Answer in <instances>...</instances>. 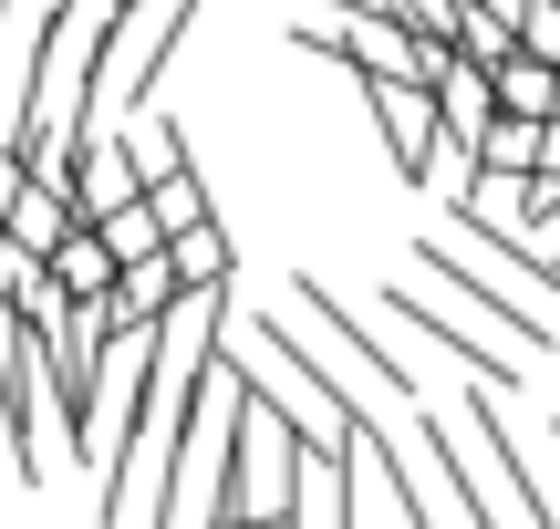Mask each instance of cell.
Wrapping results in <instances>:
<instances>
[{"label":"cell","mask_w":560,"mask_h":529,"mask_svg":"<svg viewBox=\"0 0 560 529\" xmlns=\"http://www.w3.org/2000/svg\"><path fill=\"white\" fill-rule=\"evenodd\" d=\"M384 322H405V332H425V343H446L467 374H488V385H520V364H509V343H499V332H478L457 302H436V291H416V281H395V291H384Z\"/></svg>","instance_id":"3957f363"},{"label":"cell","mask_w":560,"mask_h":529,"mask_svg":"<svg viewBox=\"0 0 560 529\" xmlns=\"http://www.w3.org/2000/svg\"><path fill=\"white\" fill-rule=\"evenodd\" d=\"M529 260H540V270H550V281H560V219L540 228V249H529Z\"/></svg>","instance_id":"5bb4252c"},{"label":"cell","mask_w":560,"mask_h":529,"mask_svg":"<svg viewBox=\"0 0 560 529\" xmlns=\"http://www.w3.org/2000/svg\"><path fill=\"white\" fill-rule=\"evenodd\" d=\"M291 302L312 311L322 332H332V353L353 364V385H384V395H405V405H416V374H405L395 353H384V332H374V322H353V311H342V302H332L322 281H291Z\"/></svg>","instance_id":"277c9868"},{"label":"cell","mask_w":560,"mask_h":529,"mask_svg":"<svg viewBox=\"0 0 560 529\" xmlns=\"http://www.w3.org/2000/svg\"><path fill=\"white\" fill-rule=\"evenodd\" d=\"M145 219H156V239H187V228H208V187H198V166H166V177L145 187Z\"/></svg>","instance_id":"30bf717a"},{"label":"cell","mask_w":560,"mask_h":529,"mask_svg":"<svg viewBox=\"0 0 560 529\" xmlns=\"http://www.w3.org/2000/svg\"><path fill=\"white\" fill-rule=\"evenodd\" d=\"M187 11H198V0H125L115 32L94 42V104H83V115H104V104H145V94H156L166 52H177V32H187Z\"/></svg>","instance_id":"6da1fadb"},{"label":"cell","mask_w":560,"mask_h":529,"mask_svg":"<svg viewBox=\"0 0 560 529\" xmlns=\"http://www.w3.org/2000/svg\"><path fill=\"white\" fill-rule=\"evenodd\" d=\"M416 447L436 457V489H446V509H457L467 529H509V519H499V498H488V478L467 468V447H457V426H446V415H425V405H416Z\"/></svg>","instance_id":"52a82bcc"},{"label":"cell","mask_w":560,"mask_h":529,"mask_svg":"<svg viewBox=\"0 0 560 529\" xmlns=\"http://www.w3.org/2000/svg\"><path fill=\"white\" fill-rule=\"evenodd\" d=\"M550 436H560V426H550Z\"/></svg>","instance_id":"9a60e30c"},{"label":"cell","mask_w":560,"mask_h":529,"mask_svg":"<svg viewBox=\"0 0 560 529\" xmlns=\"http://www.w3.org/2000/svg\"><path fill=\"white\" fill-rule=\"evenodd\" d=\"M229 260H240V249H229V228H219V219L187 228V239H166V270H177L187 291H229Z\"/></svg>","instance_id":"8fae6325"},{"label":"cell","mask_w":560,"mask_h":529,"mask_svg":"<svg viewBox=\"0 0 560 529\" xmlns=\"http://www.w3.org/2000/svg\"><path fill=\"white\" fill-rule=\"evenodd\" d=\"M42 281H52L62 302H104V291H115V260L94 249V228H73V239H62L52 260H42Z\"/></svg>","instance_id":"9c48e42d"},{"label":"cell","mask_w":560,"mask_h":529,"mask_svg":"<svg viewBox=\"0 0 560 529\" xmlns=\"http://www.w3.org/2000/svg\"><path fill=\"white\" fill-rule=\"evenodd\" d=\"M540 166V125H488V145H478V177H529Z\"/></svg>","instance_id":"4fadbf2b"},{"label":"cell","mask_w":560,"mask_h":529,"mask_svg":"<svg viewBox=\"0 0 560 529\" xmlns=\"http://www.w3.org/2000/svg\"><path fill=\"white\" fill-rule=\"evenodd\" d=\"M457 426L488 447V468L509 478V498H520V529H560V509H550V489H540V468H520V447H509V426H499V385H467L457 395Z\"/></svg>","instance_id":"5b68a950"},{"label":"cell","mask_w":560,"mask_h":529,"mask_svg":"<svg viewBox=\"0 0 560 529\" xmlns=\"http://www.w3.org/2000/svg\"><path fill=\"white\" fill-rule=\"evenodd\" d=\"M0 239H11V249H21V260H52V249H62V239H73V208H62V198H52V187H32V177H21V198H11V208H0Z\"/></svg>","instance_id":"ba28073f"},{"label":"cell","mask_w":560,"mask_h":529,"mask_svg":"<svg viewBox=\"0 0 560 529\" xmlns=\"http://www.w3.org/2000/svg\"><path fill=\"white\" fill-rule=\"evenodd\" d=\"M94 249H104V260H115V270H136V260H156V219H145V198H125L115 208V219H94Z\"/></svg>","instance_id":"7c38bea8"},{"label":"cell","mask_w":560,"mask_h":529,"mask_svg":"<svg viewBox=\"0 0 560 529\" xmlns=\"http://www.w3.org/2000/svg\"><path fill=\"white\" fill-rule=\"evenodd\" d=\"M363 104H374V125H384V156H395V177H405V187H425V177H436V94L363 83Z\"/></svg>","instance_id":"8992f818"},{"label":"cell","mask_w":560,"mask_h":529,"mask_svg":"<svg viewBox=\"0 0 560 529\" xmlns=\"http://www.w3.org/2000/svg\"><path fill=\"white\" fill-rule=\"evenodd\" d=\"M416 281H436V302H457L467 322H478V332H499L509 353H550V343H560V322H540L529 302H509V291L488 281V270H467L446 239H416Z\"/></svg>","instance_id":"7a4b0ae2"}]
</instances>
